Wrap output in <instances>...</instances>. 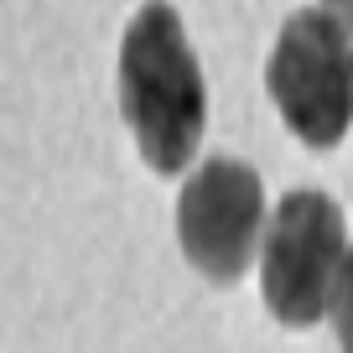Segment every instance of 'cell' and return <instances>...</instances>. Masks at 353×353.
Instances as JSON below:
<instances>
[{"label": "cell", "mask_w": 353, "mask_h": 353, "mask_svg": "<svg viewBox=\"0 0 353 353\" xmlns=\"http://www.w3.org/2000/svg\"><path fill=\"white\" fill-rule=\"evenodd\" d=\"M120 110L151 172L172 176L198 156L208 125V83L188 42V26L166 0H145L125 26Z\"/></svg>", "instance_id": "obj_1"}, {"label": "cell", "mask_w": 353, "mask_h": 353, "mask_svg": "<svg viewBox=\"0 0 353 353\" xmlns=\"http://www.w3.org/2000/svg\"><path fill=\"white\" fill-rule=\"evenodd\" d=\"M265 88L301 145L332 151L353 130V32L327 6L291 11L265 63Z\"/></svg>", "instance_id": "obj_2"}, {"label": "cell", "mask_w": 353, "mask_h": 353, "mask_svg": "<svg viewBox=\"0 0 353 353\" xmlns=\"http://www.w3.org/2000/svg\"><path fill=\"white\" fill-rule=\"evenodd\" d=\"M343 208L317 188H296L276 203L260 234V291L286 327H312L327 317L332 276L343 265Z\"/></svg>", "instance_id": "obj_3"}, {"label": "cell", "mask_w": 353, "mask_h": 353, "mask_svg": "<svg viewBox=\"0 0 353 353\" xmlns=\"http://www.w3.org/2000/svg\"><path fill=\"white\" fill-rule=\"evenodd\" d=\"M265 234V188L260 172L244 161H203L176 198V239L182 254L213 286H234L254 265Z\"/></svg>", "instance_id": "obj_4"}, {"label": "cell", "mask_w": 353, "mask_h": 353, "mask_svg": "<svg viewBox=\"0 0 353 353\" xmlns=\"http://www.w3.org/2000/svg\"><path fill=\"white\" fill-rule=\"evenodd\" d=\"M327 312H332V332H338V343L353 348V244L343 250V265H338V276H332Z\"/></svg>", "instance_id": "obj_5"}, {"label": "cell", "mask_w": 353, "mask_h": 353, "mask_svg": "<svg viewBox=\"0 0 353 353\" xmlns=\"http://www.w3.org/2000/svg\"><path fill=\"white\" fill-rule=\"evenodd\" d=\"M322 6H327V11H332V16H338V21L353 32V0H322Z\"/></svg>", "instance_id": "obj_6"}]
</instances>
